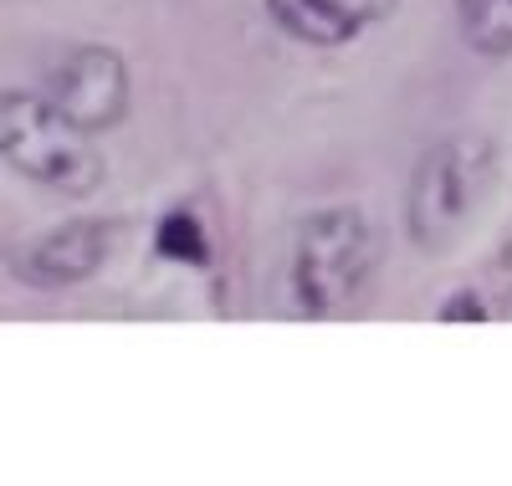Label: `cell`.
Returning a JSON list of instances; mask_svg holds the SVG:
<instances>
[{
    "mask_svg": "<svg viewBox=\"0 0 512 486\" xmlns=\"http://www.w3.org/2000/svg\"><path fill=\"white\" fill-rule=\"evenodd\" d=\"M441 318H446V323H456V318H482V307H477V302H451Z\"/></svg>",
    "mask_w": 512,
    "mask_h": 486,
    "instance_id": "9",
    "label": "cell"
},
{
    "mask_svg": "<svg viewBox=\"0 0 512 486\" xmlns=\"http://www.w3.org/2000/svg\"><path fill=\"white\" fill-rule=\"evenodd\" d=\"M0 139H6V159L36 185L88 195L103 180V164L93 144L82 139V123H72L57 103H41L31 93H6Z\"/></svg>",
    "mask_w": 512,
    "mask_h": 486,
    "instance_id": "1",
    "label": "cell"
},
{
    "mask_svg": "<svg viewBox=\"0 0 512 486\" xmlns=\"http://www.w3.org/2000/svg\"><path fill=\"white\" fill-rule=\"evenodd\" d=\"M267 11L282 31L313 41V47H338L359 26L384 21L395 11V0H267Z\"/></svg>",
    "mask_w": 512,
    "mask_h": 486,
    "instance_id": "5",
    "label": "cell"
},
{
    "mask_svg": "<svg viewBox=\"0 0 512 486\" xmlns=\"http://www.w3.org/2000/svg\"><path fill=\"white\" fill-rule=\"evenodd\" d=\"M52 103L82 123V128H108L123 118L128 108V72L113 52L88 47V52H72L57 72H52Z\"/></svg>",
    "mask_w": 512,
    "mask_h": 486,
    "instance_id": "4",
    "label": "cell"
},
{
    "mask_svg": "<svg viewBox=\"0 0 512 486\" xmlns=\"http://www.w3.org/2000/svg\"><path fill=\"white\" fill-rule=\"evenodd\" d=\"M103 246H108V226H67L47 241H36L26 256H21V272L41 287H57V282H77L88 277L98 261H103Z\"/></svg>",
    "mask_w": 512,
    "mask_h": 486,
    "instance_id": "6",
    "label": "cell"
},
{
    "mask_svg": "<svg viewBox=\"0 0 512 486\" xmlns=\"http://www.w3.org/2000/svg\"><path fill=\"white\" fill-rule=\"evenodd\" d=\"M461 6V31L477 52L507 57L512 52V0H456Z\"/></svg>",
    "mask_w": 512,
    "mask_h": 486,
    "instance_id": "7",
    "label": "cell"
},
{
    "mask_svg": "<svg viewBox=\"0 0 512 486\" xmlns=\"http://www.w3.org/2000/svg\"><path fill=\"white\" fill-rule=\"evenodd\" d=\"M159 256H175V261H205V236L195 226V215H164L159 226Z\"/></svg>",
    "mask_w": 512,
    "mask_h": 486,
    "instance_id": "8",
    "label": "cell"
},
{
    "mask_svg": "<svg viewBox=\"0 0 512 486\" xmlns=\"http://www.w3.org/2000/svg\"><path fill=\"white\" fill-rule=\"evenodd\" d=\"M487 180V149L477 139H456L441 144L420 159L415 169V185H410V231L420 246H446L466 210L477 205Z\"/></svg>",
    "mask_w": 512,
    "mask_h": 486,
    "instance_id": "3",
    "label": "cell"
},
{
    "mask_svg": "<svg viewBox=\"0 0 512 486\" xmlns=\"http://www.w3.org/2000/svg\"><path fill=\"white\" fill-rule=\"evenodd\" d=\"M374 272V236L359 210H323L297 231L292 292L308 313H333L364 292Z\"/></svg>",
    "mask_w": 512,
    "mask_h": 486,
    "instance_id": "2",
    "label": "cell"
}]
</instances>
